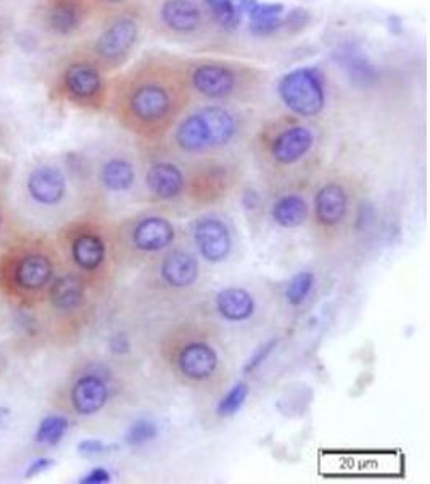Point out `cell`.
<instances>
[{"label": "cell", "instance_id": "obj_1", "mask_svg": "<svg viewBox=\"0 0 430 484\" xmlns=\"http://www.w3.org/2000/svg\"><path fill=\"white\" fill-rule=\"evenodd\" d=\"M192 100L188 60L150 52L132 65L115 88L119 123L142 140L157 142L173 129Z\"/></svg>", "mask_w": 430, "mask_h": 484}, {"label": "cell", "instance_id": "obj_2", "mask_svg": "<svg viewBox=\"0 0 430 484\" xmlns=\"http://www.w3.org/2000/svg\"><path fill=\"white\" fill-rule=\"evenodd\" d=\"M160 354L168 370L180 385L216 393L226 383V364L220 345L200 324L182 323L163 336Z\"/></svg>", "mask_w": 430, "mask_h": 484}, {"label": "cell", "instance_id": "obj_3", "mask_svg": "<svg viewBox=\"0 0 430 484\" xmlns=\"http://www.w3.org/2000/svg\"><path fill=\"white\" fill-rule=\"evenodd\" d=\"M242 131V119L230 106L210 104L182 115L173 127L174 150L190 157L221 152Z\"/></svg>", "mask_w": 430, "mask_h": 484}, {"label": "cell", "instance_id": "obj_4", "mask_svg": "<svg viewBox=\"0 0 430 484\" xmlns=\"http://www.w3.org/2000/svg\"><path fill=\"white\" fill-rule=\"evenodd\" d=\"M188 73L192 94L215 104L251 98L266 79L257 67L224 58L188 60Z\"/></svg>", "mask_w": 430, "mask_h": 484}, {"label": "cell", "instance_id": "obj_5", "mask_svg": "<svg viewBox=\"0 0 430 484\" xmlns=\"http://www.w3.org/2000/svg\"><path fill=\"white\" fill-rule=\"evenodd\" d=\"M117 234L119 251L128 259L147 262L176 246L179 230L167 211L147 209L128 218Z\"/></svg>", "mask_w": 430, "mask_h": 484}, {"label": "cell", "instance_id": "obj_6", "mask_svg": "<svg viewBox=\"0 0 430 484\" xmlns=\"http://www.w3.org/2000/svg\"><path fill=\"white\" fill-rule=\"evenodd\" d=\"M353 215V191L345 180L329 178L316 188L310 220L320 238L326 241L339 238L347 230Z\"/></svg>", "mask_w": 430, "mask_h": 484}, {"label": "cell", "instance_id": "obj_7", "mask_svg": "<svg viewBox=\"0 0 430 484\" xmlns=\"http://www.w3.org/2000/svg\"><path fill=\"white\" fill-rule=\"evenodd\" d=\"M58 92L73 106L100 110L108 100L105 70L96 58H77L63 68Z\"/></svg>", "mask_w": 430, "mask_h": 484}, {"label": "cell", "instance_id": "obj_8", "mask_svg": "<svg viewBox=\"0 0 430 484\" xmlns=\"http://www.w3.org/2000/svg\"><path fill=\"white\" fill-rule=\"evenodd\" d=\"M71 262L77 274L90 280L110 272L111 242L105 230L96 223L75 225L67 238Z\"/></svg>", "mask_w": 430, "mask_h": 484}, {"label": "cell", "instance_id": "obj_9", "mask_svg": "<svg viewBox=\"0 0 430 484\" xmlns=\"http://www.w3.org/2000/svg\"><path fill=\"white\" fill-rule=\"evenodd\" d=\"M186 199L197 207L218 204L230 196L239 183V170L228 161L207 159L186 170Z\"/></svg>", "mask_w": 430, "mask_h": 484}, {"label": "cell", "instance_id": "obj_10", "mask_svg": "<svg viewBox=\"0 0 430 484\" xmlns=\"http://www.w3.org/2000/svg\"><path fill=\"white\" fill-rule=\"evenodd\" d=\"M139 41V18L131 12H119L97 36L92 56L105 71L115 70L131 58Z\"/></svg>", "mask_w": 430, "mask_h": 484}, {"label": "cell", "instance_id": "obj_11", "mask_svg": "<svg viewBox=\"0 0 430 484\" xmlns=\"http://www.w3.org/2000/svg\"><path fill=\"white\" fill-rule=\"evenodd\" d=\"M316 138L312 128L297 121L278 125L261 139L263 155L272 169H293L312 154Z\"/></svg>", "mask_w": 430, "mask_h": 484}, {"label": "cell", "instance_id": "obj_12", "mask_svg": "<svg viewBox=\"0 0 430 484\" xmlns=\"http://www.w3.org/2000/svg\"><path fill=\"white\" fill-rule=\"evenodd\" d=\"M213 20L207 0H161L157 8V25L174 39L199 37Z\"/></svg>", "mask_w": 430, "mask_h": 484}, {"label": "cell", "instance_id": "obj_13", "mask_svg": "<svg viewBox=\"0 0 430 484\" xmlns=\"http://www.w3.org/2000/svg\"><path fill=\"white\" fill-rule=\"evenodd\" d=\"M279 98L289 112L300 118L318 117L326 107V91L316 71L300 68L285 75L279 83Z\"/></svg>", "mask_w": 430, "mask_h": 484}, {"label": "cell", "instance_id": "obj_14", "mask_svg": "<svg viewBox=\"0 0 430 484\" xmlns=\"http://www.w3.org/2000/svg\"><path fill=\"white\" fill-rule=\"evenodd\" d=\"M190 239L197 257L210 265H221L230 259L236 241L226 218L218 213H203L190 223Z\"/></svg>", "mask_w": 430, "mask_h": 484}, {"label": "cell", "instance_id": "obj_15", "mask_svg": "<svg viewBox=\"0 0 430 484\" xmlns=\"http://www.w3.org/2000/svg\"><path fill=\"white\" fill-rule=\"evenodd\" d=\"M200 274V260L186 247H171L155 262L157 284L169 293L190 291L197 286Z\"/></svg>", "mask_w": 430, "mask_h": 484}, {"label": "cell", "instance_id": "obj_16", "mask_svg": "<svg viewBox=\"0 0 430 484\" xmlns=\"http://www.w3.org/2000/svg\"><path fill=\"white\" fill-rule=\"evenodd\" d=\"M144 188L153 204H176L186 199V170L167 159L152 161L144 175Z\"/></svg>", "mask_w": 430, "mask_h": 484}, {"label": "cell", "instance_id": "obj_17", "mask_svg": "<svg viewBox=\"0 0 430 484\" xmlns=\"http://www.w3.org/2000/svg\"><path fill=\"white\" fill-rule=\"evenodd\" d=\"M111 376L104 368H90L81 373L70 389V404L79 417H92L102 412L110 402Z\"/></svg>", "mask_w": 430, "mask_h": 484}, {"label": "cell", "instance_id": "obj_18", "mask_svg": "<svg viewBox=\"0 0 430 484\" xmlns=\"http://www.w3.org/2000/svg\"><path fill=\"white\" fill-rule=\"evenodd\" d=\"M213 309L222 322L243 324L257 315V297L251 294V289L243 286H226L213 297Z\"/></svg>", "mask_w": 430, "mask_h": 484}, {"label": "cell", "instance_id": "obj_19", "mask_svg": "<svg viewBox=\"0 0 430 484\" xmlns=\"http://www.w3.org/2000/svg\"><path fill=\"white\" fill-rule=\"evenodd\" d=\"M26 188L36 204L56 207L68 194V181L56 165H39L29 173Z\"/></svg>", "mask_w": 430, "mask_h": 484}, {"label": "cell", "instance_id": "obj_20", "mask_svg": "<svg viewBox=\"0 0 430 484\" xmlns=\"http://www.w3.org/2000/svg\"><path fill=\"white\" fill-rule=\"evenodd\" d=\"M98 184L107 194H129L138 184V167L128 155H111L98 169Z\"/></svg>", "mask_w": 430, "mask_h": 484}, {"label": "cell", "instance_id": "obj_21", "mask_svg": "<svg viewBox=\"0 0 430 484\" xmlns=\"http://www.w3.org/2000/svg\"><path fill=\"white\" fill-rule=\"evenodd\" d=\"M312 204L305 194L297 191H287L276 196L270 205V218L281 230H299L310 221Z\"/></svg>", "mask_w": 430, "mask_h": 484}, {"label": "cell", "instance_id": "obj_22", "mask_svg": "<svg viewBox=\"0 0 430 484\" xmlns=\"http://www.w3.org/2000/svg\"><path fill=\"white\" fill-rule=\"evenodd\" d=\"M54 273H56V265L49 255L41 252L26 253L15 265V286L26 293H36L49 284Z\"/></svg>", "mask_w": 430, "mask_h": 484}, {"label": "cell", "instance_id": "obj_23", "mask_svg": "<svg viewBox=\"0 0 430 484\" xmlns=\"http://www.w3.org/2000/svg\"><path fill=\"white\" fill-rule=\"evenodd\" d=\"M86 12V0H52L46 12V26L62 37L75 35L83 26Z\"/></svg>", "mask_w": 430, "mask_h": 484}, {"label": "cell", "instance_id": "obj_24", "mask_svg": "<svg viewBox=\"0 0 430 484\" xmlns=\"http://www.w3.org/2000/svg\"><path fill=\"white\" fill-rule=\"evenodd\" d=\"M50 304L62 314H75L86 304V280L77 273L58 276L50 286Z\"/></svg>", "mask_w": 430, "mask_h": 484}, {"label": "cell", "instance_id": "obj_25", "mask_svg": "<svg viewBox=\"0 0 430 484\" xmlns=\"http://www.w3.org/2000/svg\"><path fill=\"white\" fill-rule=\"evenodd\" d=\"M316 284V276L310 270H302L292 276L285 286L284 297L291 307H302L312 295Z\"/></svg>", "mask_w": 430, "mask_h": 484}, {"label": "cell", "instance_id": "obj_26", "mask_svg": "<svg viewBox=\"0 0 430 484\" xmlns=\"http://www.w3.org/2000/svg\"><path fill=\"white\" fill-rule=\"evenodd\" d=\"M249 394H251V386L245 381H237L236 385L230 387L221 399L218 400L216 415L221 418H230L239 414L249 399Z\"/></svg>", "mask_w": 430, "mask_h": 484}, {"label": "cell", "instance_id": "obj_27", "mask_svg": "<svg viewBox=\"0 0 430 484\" xmlns=\"http://www.w3.org/2000/svg\"><path fill=\"white\" fill-rule=\"evenodd\" d=\"M68 427H70L68 418H65L62 415H50L41 421L39 429L36 433V439L41 444L56 446L58 442L62 441L63 436L67 435Z\"/></svg>", "mask_w": 430, "mask_h": 484}, {"label": "cell", "instance_id": "obj_28", "mask_svg": "<svg viewBox=\"0 0 430 484\" xmlns=\"http://www.w3.org/2000/svg\"><path fill=\"white\" fill-rule=\"evenodd\" d=\"M159 427L150 418H139L131 423L125 435V441L131 448H142L159 438Z\"/></svg>", "mask_w": 430, "mask_h": 484}, {"label": "cell", "instance_id": "obj_29", "mask_svg": "<svg viewBox=\"0 0 430 484\" xmlns=\"http://www.w3.org/2000/svg\"><path fill=\"white\" fill-rule=\"evenodd\" d=\"M278 337H272V339H268L263 345H258L255 352H253L251 357H249V360L245 362V366H243V373H245V375H251V373L257 372L258 368L263 366L264 362L270 358L271 354L274 352V349L278 347Z\"/></svg>", "mask_w": 430, "mask_h": 484}, {"label": "cell", "instance_id": "obj_30", "mask_svg": "<svg viewBox=\"0 0 430 484\" xmlns=\"http://www.w3.org/2000/svg\"><path fill=\"white\" fill-rule=\"evenodd\" d=\"M108 349L113 355H126L131 352V339L125 333H117L108 339Z\"/></svg>", "mask_w": 430, "mask_h": 484}, {"label": "cell", "instance_id": "obj_31", "mask_svg": "<svg viewBox=\"0 0 430 484\" xmlns=\"http://www.w3.org/2000/svg\"><path fill=\"white\" fill-rule=\"evenodd\" d=\"M107 450H110V446H107L105 442L98 441V439H84L77 444V452L81 456H98Z\"/></svg>", "mask_w": 430, "mask_h": 484}, {"label": "cell", "instance_id": "obj_32", "mask_svg": "<svg viewBox=\"0 0 430 484\" xmlns=\"http://www.w3.org/2000/svg\"><path fill=\"white\" fill-rule=\"evenodd\" d=\"M111 481V473L110 471L104 469V467H97V469H92V470L84 475L79 483L83 484H105L110 483Z\"/></svg>", "mask_w": 430, "mask_h": 484}, {"label": "cell", "instance_id": "obj_33", "mask_svg": "<svg viewBox=\"0 0 430 484\" xmlns=\"http://www.w3.org/2000/svg\"><path fill=\"white\" fill-rule=\"evenodd\" d=\"M242 205L245 211H258L261 207V197H260L257 191L247 190L243 192Z\"/></svg>", "mask_w": 430, "mask_h": 484}, {"label": "cell", "instance_id": "obj_34", "mask_svg": "<svg viewBox=\"0 0 430 484\" xmlns=\"http://www.w3.org/2000/svg\"><path fill=\"white\" fill-rule=\"evenodd\" d=\"M54 465V460H49V458H39L36 462L29 465L28 471H26V478H33L36 475H39L42 471L49 470L50 467Z\"/></svg>", "mask_w": 430, "mask_h": 484}, {"label": "cell", "instance_id": "obj_35", "mask_svg": "<svg viewBox=\"0 0 430 484\" xmlns=\"http://www.w3.org/2000/svg\"><path fill=\"white\" fill-rule=\"evenodd\" d=\"M97 5L113 10H123L129 5V0H94Z\"/></svg>", "mask_w": 430, "mask_h": 484}, {"label": "cell", "instance_id": "obj_36", "mask_svg": "<svg viewBox=\"0 0 430 484\" xmlns=\"http://www.w3.org/2000/svg\"><path fill=\"white\" fill-rule=\"evenodd\" d=\"M0 226H2V215H0Z\"/></svg>", "mask_w": 430, "mask_h": 484}]
</instances>
